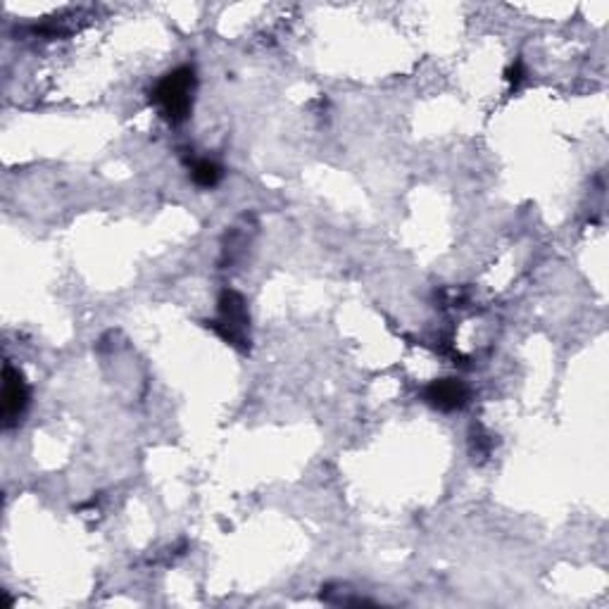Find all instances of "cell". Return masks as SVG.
<instances>
[{
  "instance_id": "cell-1",
  "label": "cell",
  "mask_w": 609,
  "mask_h": 609,
  "mask_svg": "<svg viewBox=\"0 0 609 609\" xmlns=\"http://www.w3.org/2000/svg\"><path fill=\"white\" fill-rule=\"evenodd\" d=\"M196 69L177 67L167 72L150 91V103L169 124H184L191 117L193 96H196Z\"/></svg>"
},
{
  "instance_id": "cell-2",
  "label": "cell",
  "mask_w": 609,
  "mask_h": 609,
  "mask_svg": "<svg viewBox=\"0 0 609 609\" xmlns=\"http://www.w3.org/2000/svg\"><path fill=\"white\" fill-rule=\"evenodd\" d=\"M212 326L226 343L236 345V348H246L250 343V317L246 310V300L234 291H224L219 298V315Z\"/></svg>"
},
{
  "instance_id": "cell-3",
  "label": "cell",
  "mask_w": 609,
  "mask_h": 609,
  "mask_svg": "<svg viewBox=\"0 0 609 609\" xmlns=\"http://www.w3.org/2000/svg\"><path fill=\"white\" fill-rule=\"evenodd\" d=\"M3 426L10 429L20 422V417L29 405V386L24 381L20 369H15L12 364H5L3 369Z\"/></svg>"
},
{
  "instance_id": "cell-4",
  "label": "cell",
  "mask_w": 609,
  "mask_h": 609,
  "mask_svg": "<svg viewBox=\"0 0 609 609\" xmlns=\"http://www.w3.org/2000/svg\"><path fill=\"white\" fill-rule=\"evenodd\" d=\"M424 400L441 412H455L467 407L469 388L460 379H438L426 386Z\"/></svg>"
},
{
  "instance_id": "cell-5",
  "label": "cell",
  "mask_w": 609,
  "mask_h": 609,
  "mask_svg": "<svg viewBox=\"0 0 609 609\" xmlns=\"http://www.w3.org/2000/svg\"><path fill=\"white\" fill-rule=\"evenodd\" d=\"M224 177V169L215 160H196L191 165V179L200 188H215Z\"/></svg>"
},
{
  "instance_id": "cell-6",
  "label": "cell",
  "mask_w": 609,
  "mask_h": 609,
  "mask_svg": "<svg viewBox=\"0 0 609 609\" xmlns=\"http://www.w3.org/2000/svg\"><path fill=\"white\" fill-rule=\"evenodd\" d=\"M521 79H524V77H521V62H517V65H514V67L510 69V72H507V81H512V84L517 86Z\"/></svg>"
}]
</instances>
